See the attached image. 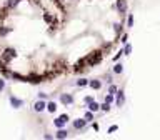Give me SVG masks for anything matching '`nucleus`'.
<instances>
[{
    "label": "nucleus",
    "mask_w": 160,
    "mask_h": 140,
    "mask_svg": "<svg viewBox=\"0 0 160 140\" xmlns=\"http://www.w3.org/2000/svg\"><path fill=\"white\" fill-rule=\"evenodd\" d=\"M67 120H68V115H65V113H64V115H60V117H58V119H57L55 122H54V123H55L57 127L60 129V127H64V125H65V122H67Z\"/></svg>",
    "instance_id": "f257e3e1"
},
{
    "label": "nucleus",
    "mask_w": 160,
    "mask_h": 140,
    "mask_svg": "<svg viewBox=\"0 0 160 140\" xmlns=\"http://www.w3.org/2000/svg\"><path fill=\"white\" fill-rule=\"evenodd\" d=\"M60 102H62L64 105H70V103H74V97L68 95V93H64V95L60 97Z\"/></svg>",
    "instance_id": "f03ea898"
},
{
    "label": "nucleus",
    "mask_w": 160,
    "mask_h": 140,
    "mask_svg": "<svg viewBox=\"0 0 160 140\" xmlns=\"http://www.w3.org/2000/svg\"><path fill=\"white\" fill-rule=\"evenodd\" d=\"M87 125V120L85 119H78V120H74V129H77V130H82Z\"/></svg>",
    "instance_id": "7ed1b4c3"
},
{
    "label": "nucleus",
    "mask_w": 160,
    "mask_h": 140,
    "mask_svg": "<svg viewBox=\"0 0 160 140\" xmlns=\"http://www.w3.org/2000/svg\"><path fill=\"white\" fill-rule=\"evenodd\" d=\"M117 9L120 13H125L127 12V0H117Z\"/></svg>",
    "instance_id": "20e7f679"
},
{
    "label": "nucleus",
    "mask_w": 160,
    "mask_h": 140,
    "mask_svg": "<svg viewBox=\"0 0 160 140\" xmlns=\"http://www.w3.org/2000/svg\"><path fill=\"white\" fill-rule=\"evenodd\" d=\"M123 102H125V95H123V92H117V107H122Z\"/></svg>",
    "instance_id": "39448f33"
},
{
    "label": "nucleus",
    "mask_w": 160,
    "mask_h": 140,
    "mask_svg": "<svg viewBox=\"0 0 160 140\" xmlns=\"http://www.w3.org/2000/svg\"><path fill=\"white\" fill-rule=\"evenodd\" d=\"M15 55H17V53H15V52H13V50H7V52H5V53H3V60H7V62H10V60L13 59V57H15Z\"/></svg>",
    "instance_id": "423d86ee"
},
{
    "label": "nucleus",
    "mask_w": 160,
    "mask_h": 140,
    "mask_svg": "<svg viewBox=\"0 0 160 140\" xmlns=\"http://www.w3.org/2000/svg\"><path fill=\"white\" fill-rule=\"evenodd\" d=\"M10 102H12V105H13L15 109H19V107H22V105H23V102H22V100H19V99H15V97H10Z\"/></svg>",
    "instance_id": "0eeeda50"
},
{
    "label": "nucleus",
    "mask_w": 160,
    "mask_h": 140,
    "mask_svg": "<svg viewBox=\"0 0 160 140\" xmlns=\"http://www.w3.org/2000/svg\"><path fill=\"white\" fill-rule=\"evenodd\" d=\"M44 109H45V103H44V102H37V103L33 105V110H35V112H44Z\"/></svg>",
    "instance_id": "6e6552de"
},
{
    "label": "nucleus",
    "mask_w": 160,
    "mask_h": 140,
    "mask_svg": "<svg viewBox=\"0 0 160 140\" xmlns=\"http://www.w3.org/2000/svg\"><path fill=\"white\" fill-rule=\"evenodd\" d=\"M90 87L95 89V90H98L102 87V82H100V80H92V82H90Z\"/></svg>",
    "instance_id": "1a4fd4ad"
},
{
    "label": "nucleus",
    "mask_w": 160,
    "mask_h": 140,
    "mask_svg": "<svg viewBox=\"0 0 160 140\" xmlns=\"http://www.w3.org/2000/svg\"><path fill=\"white\" fill-rule=\"evenodd\" d=\"M19 2L20 0H9V2H7V9H13L15 5H19Z\"/></svg>",
    "instance_id": "9d476101"
},
{
    "label": "nucleus",
    "mask_w": 160,
    "mask_h": 140,
    "mask_svg": "<svg viewBox=\"0 0 160 140\" xmlns=\"http://www.w3.org/2000/svg\"><path fill=\"white\" fill-rule=\"evenodd\" d=\"M122 70H123V65H122V63H117V65L113 67V72H115V73H122Z\"/></svg>",
    "instance_id": "9b49d317"
},
{
    "label": "nucleus",
    "mask_w": 160,
    "mask_h": 140,
    "mask_svg": "<svg viewBox=\"0 0 160 140\" xmlns=\"http://www.w3.org/2000/svg\"><path fill=\"white\" fill-rule=\"evenodd\" d=\"M55 137H57V139H65V137H67V132H65V130H58Z\"/></svg>",
    "instance_id": "f8f14e48"
},
{
    "label": "nucleus",
    "mask_w": 160,
    "mask_h": 140,
    "mask_svg": "<svg viewBox=\"0 0 160 140\" xmlns=\"http://www.w3.org/2000/svg\"><path fill=\"white\" fill-rule=\"evenodd\" d=\"M88 109L92 110V112H97V110L100 109V107H98V103H95V102H90V107H88Z\"/></svg>",
    "instance_id": "ddd939ff"
},
{
    "label": "nucleus",
    "mask_w": 160,
    "mask_h": 140,
    "mask_svg": "<svg viewBox=\"0 0 160 140\" xmlns=\"http://www.w3.org/2000/svg\"><path fill=\"white\" fill-rule=\"evenodd\" d=\"M87 83H90V82H88V80H85V79H80L78 82H77V85H78V87H84V85H87Z\"/></svg>",
    "instance_id": "4468645a"
},
{
    "label": "nucleus",
    "mask_w": 160,
    "mask_h": 140,
    "mask_svg": "<svg viewBox=\"0 0 160 140\" xmlns=\"http://www.w3.org/2000/svg\"><path fill=\"white\" fill-rule=\"evenodd\" d=\"M47 107H48V112H55V110H57V105L54 103V102H50Z\"/></svg>",
    "instance_id": "2eb2a0df"
},
{
    "label": "nucleus",
    "mask_w": 160,
    "mask_h": 140,
    "mask_svg": "<svg viewBox=\"0 0 160 140\" xmlns=\"http://www.w3.org/2000/svg\"><path fill=\"white\" fill-rule=\"evenodd\" d=\"M44 19H45V22H48V23H52V22H54V17H52L50 13H45V17H44Z\"/></svg>",
    "instance_id": "dca6fc26"
},
{
    "label": "nucleus",
    "mask_w": 160,
    "mask_h": 140,
    "mask_svg": "<svg viewBox=\"0 0 160 140\" xmlns=\"http://www.w3.org/2000/svg\"><path fill=\"white\" fill-rule=\"evenodd\" d=\"M92 119H94V115H92V110H90V112H87V113H85V120H87V122H90Z\"/></svg>",
    "instance_id": "f3484780"
},
{
    "label": "nucleus",
    "mask_w": 160,
    "mask_h": 140,
    "mask_svg": "<svg viewBox=\"0 0 160 140\" xmlns=\"http://www.w3.org/2000/svg\"><path fill=\"white\" fill-rule=\"evenodd\" d=\"M108 93L115 95V93H117V87H115V85H110V87H108Z\"/></svg>",
    "instance_id": "a211bd4d"
},
{
    "label": "nucleus",
    "mask_w": 160,
    "mask_h": 140,
    "mask_svg": "<svg viewBox=\"0 0 160 140\" xmlns=\"http://www.w3.org/2000/svg\"><path fill=\"white\" fill-rule=\"evenodd\" d=\"M130 52H132V47H130V45H125V49H123V53H125V55H129Z\"/></svg>",
    "instance_id": "6ab92c4d"
},
{
    "label": "nucleus",
    "mask_w": 160,
    "mask_h": 140,
    "mask_svg": "<svg viewBox=\"0 0 160 140\" xmlns=\"http://www.w3.org/2000/svg\"><path fill=\"white\" fill-rule=\"evenodd\" d=\"M127 40H129V35H127V33H123V35H122V40H120V42H122V43H127Z\"/></svg>",
    "instance_id": "aec40b11"
},
{
    "label": "nucleus",
    "mask_w": 160,
    "mask_h": 140,
    "mask_svg": "<svg viewBox=\"0 0 160 140\" xmlns=\"http://www.w3.org/2000/svg\"><path fill=\"white\" fill-rule=\"evenodd\" d=\"M133 25V15H129V27Z\"/></svg>",
    "instance_id": "412c9836"
},
{
    "label": "nucleus",
    "mask_w": 160,
    "mask_h": 140,
    "mask_svg": "<svg viewBox=\"0 0 160 140\" xmlns=\"http://www.w3.org/2000/svg\"><path fill=\"white\" fill-rule=\"evenodd\" d=\"M105 100H107V103H110V102H113V95L110 93V95H108V97H107Z\"/></svg>",
    "instance_id": "4be33fe9"
},
{
    "label": "nucleus",
    "mask_w": 160,
    "mask_h": 140,
    "mask_svg": "<svg viewBox=\"0 0 160 140\" xmlns=\"http://www.w3.org/2000/svg\"><path fill=\"white\" fill-rule=\"evenodd\" d=\"M5 33H9V29H0V35H5Z\"/></svg>",
    "instance_id": "5701e85b"
},
{
    "label": "nucleus",
    "mask_w": 160,
    "mask_h": 140,
    "mask_svg": "<svg viewBox=\"0 0 160 140\" xmlns=\"http://www.w3.org/2000/svg\"><path fill=\"white\" fill-rule=\"evenodd\" d=\"M38 97H40V99L44 100V99H47V93H44V92H40V93H38Z\"/></svg>",
    "instance_id": "b1692460"
},
{
    "label": "nucleus",
    "mask_w": 160,
    "mask_h": 140,
    "mask_svg": "<svg viewBox=\"0 0 160 140\" xmlns=\"http://www.w3.org/2000/svg\"><path fill=\"white\" fill-rule=\"evenodd\" d=\"M102 109L107 112V110H110V105H108V103H104V105H102Z\"/></svg>",
    "instance_id": "393cba45"
},
{
    "label": "nucleus",
    "mask_w": 160,
    "mask_h": 140,
    "mask_svg": "<svg viewBox=\"0 0 160 140\" xmlns=\"http://www.w3.org/2000/svg\"><path fill=\"white\" fill-rule=\"evenodd\" d=\"M115 130H117V125H113V127H110V129H108V133H113Z\"/></svg>",
    "instance_id": "a878e982"
},
{
    "label": "nucleus",
    "mask_w": 160,
    "mask_h": 140,
    "mask_svg": "<svg viewBox=\"0 0 160 140\" xmlns=\"http://www.w3.org/2000/svg\"><path fill=\"white\" fill-rule=\"evenodd\" d=\"M85 102H87V103H90V102H94V99H92V97H85Z\"/></svg>",
    "instance_id": "bb28decb"
},
{
    "label": "nucleus",
    "mask_w": 160,
    "mask_h": 140,
    "mask_svg": "<svg viewBox=\"0 0 160 140\" xmlns=\"http://www.w3.org/2000/svg\"><path fill=\"white\" fill-rule=\"evenodd\" d=\"M3 85H5V82H3V80H0V92L3 90Z\"/></svg>",
    "instance_id": "cd10ccee"
}]
</instances>
